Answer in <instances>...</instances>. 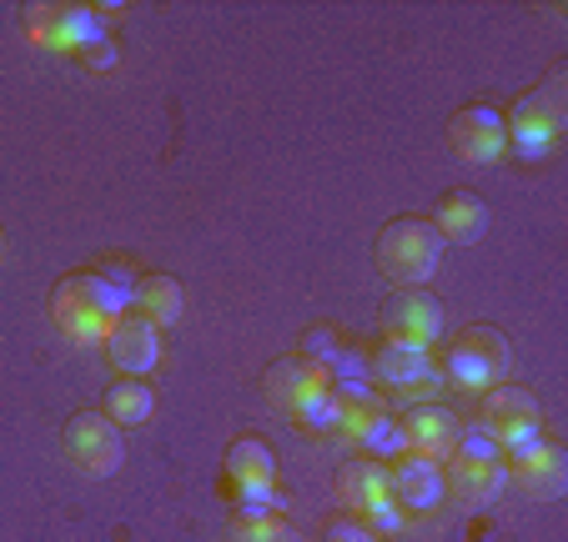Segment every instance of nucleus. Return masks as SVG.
<instances>
[{"label": "nucleus", "mask_w": 568, "mask_h": 542, "mask_svg": "<svg viewBox=\"0 0 568 542\" xmlns=\"http://www.w3.org/2000/svg\"><path fill=\"white\" fill-rule=\"evenodd\" d=\"M51 311H55V327L65 331L71 341H106L111 327L126 317V301L97 277V272H75L55 287L51 297Z\"/></svg>", "instance_id": "f257e3e1"}, {"label": "nucleus", "mask_w": 568, "mask_h": 542, "mask_svg": "<svg viewBox=\"0 0 568 542\" xmlns=\"http://www.w3.org/2000/svg\"><path fill=\"white\" fill-rule=\"evenodd\" d=\"M377 262H383V272L393 282H403V292H418L423 282L438 277V266H443L438 226H433V222H413V216L393 222L383 232V242H377Z\"/></svg>", "instance_id": "f03ea898"}, {"label": "nucleus", "mask_w": 568, "mask_h": 542, "mask_svg": "<svg viewBox=\"0 0 568 542\" xmlns=\"http://www.w3.org/2000/svg\"><path fill=\"white\" fill-rule=\"evenodd\" d=\"M508 126V151H518L524 161H544L554 151L558 131H564V85L548 81L528 96H518L514 116L504 121Z\"/></svg>", "instance_id": "7ed1b4c3"}, {"label": "nucleus", "mask_w": 568, "mask_h": 542, "mask_svg": "<svg viewBox=\"0 0 568 542\" xmlns=\"http://www.w3.org/2000/svg\"><path fill=\"white\" fill-rule=\"evenodd\" d=\"M508 372H514V347H508V337L494 327H468L453 341L448 367H443V377L468 387V392H483L488 382H504Z\"/></svg>", "instance_id": "20e7f679"}, {"label": "nucleus", "mask_w": 568, "mask_h": 542, "mask_svg": "<svg viewBox=\"0 0 568 542\" xmlns=\"http://www.w3.org/2000/svg\"><path fill=\"white\" fill-rule=\"evenodd\" d=\"M373 377L403 402H433L443 392V367L433 361L428 347H413V341H387L373 357Z\"/></svg>", "instance_id": "39448f33"}, {"label": "nucleus", "mask_w": 568, "mask_h": 542, "mask_svg": "<svg viewBox=\"0 0 568 542\" xmlns=\"http://www.w3.org/2000/svg\"><path fill=\"white\" fill-rule=\"evenodd\" d=\"M337 498L353 512H363V522L373 532H397L408 522V512L393 502V482H387V462H353L337 478Z\"/></svg>", "instance_id": "423d86ee"}, {"label": "nucleus", "mask_w": 568, "mask_h": 542, "mask_svg": "<svg viewBox=\"0 0 568 542\" xmlns=\"http://www.w3.org/2000/svg\"><path fill=\"white\" fill-rule=\"evenodd\" d=\"M478 427L494 437L504 458H514L518 447H528V442H538V437H544V432H538V402L524 392V387H494Z\"/></svg>", "instance_id": "0eeeda50"}, {"label": "nucleus", "mask_w": 568, "mask_h": 542, "mask_svg": "<svg viewBox=\"0 0 568 542\" xmlns=\"http://www.w3.org/2000/svg\"><path fill=\"white\" fill-rule=\"evenodd\" d=\"M65 447H71V458L91 472V478H111L121 468V427L111 417H97V412H75L71 427H65Z\"/></svg>", "instance_id": "6e6552de"}, {"label": "nucleus", "mask_w": 568, "mask_h": 542, "mask_svg": "<svg viewBox=\"0 0 568 542\" xmlns=\"http://www.w3.org/2000/svg\"><path fill=\"white\" fill-rule=\"evenodd\" d=\"M448 141L463 161H473V166H494V161L508 151V126L494 106H468V111L453 116Z\"/></svg>", "instance_id": "1a4fd4ad"}, {"label": "nucleus", "mask_w": 568, "mask_h": 542, "mask_svg": "<svg viewBox=\"0 0 568 542\" xmlns=\"http://www.w3.org/2000/svg\"><path fill=\"white\" fill-rule=\"evenodd\" d=\"M387 482H393V502L403 512H428L448 492L443 468L433 458H418V452H403L397 462H387Z\"/></svg>", "instance_id": "9d476101"}, {"label": "nucleus", "mask_w": 568, "mask_h": 542, "mask_svg": "<svg viewBox=\"0 0 568 542\" xmlns=\"http://www.w3.org/2000/svg\"><path fill=\"white\" fill-rule=\"evenodd\" d=\"M504 468H508V478L514 482H524L528 492H544V498H558L564 492V482H568V462H564V452H558L554 442H528V447H518L514 458H504Z\"/></svg>", "instance_id": "9b49d317"}, {"label": "nucleus", "mask_w": 568, "mask_h": 542, "mask_svg": "<svg viewBox=\"0 0 568 542\" xmlns=\"http://www.w3.org/2000/svg\"><path fill=\"white\" fill-rule=\"evenodd\" d=\"M106 351L126 377H146L161 361V331L146 317H121L106 337Z\"/></svg>", "instance_id": "f8f14e48"}, {"label": "nucleus", "mask_w": 568, "mask_h": 542, "mask_svg": "<svg viewBox=\"0 0 568 542\" xmlns=\"http://www.w3.org/2000/svg\"><path fill=\"white\" fill-rule=\"evenodd\" d=\"M387 331L393 341H413V347H433L443 331V311L428 292H403V297L387 307Z\"/></svg>", "instance_id": "ddd939ff"}, {"label": "nucleus", "mask_w": 568, "mask_h": 542, "mask_svg": "<svg viewBox=\"0 0 568 542\" xmlns=\"http://www.w3.org/2000/svg\"><path fill=\"white\" fill-rule=\"evenodd\" d=\"M458 417L443 412V407H418V412L403 417V437H408V452H418V458H453V442H458Z\"/></svg>", "instance_id": "4468645a"}, {"label": "nucleus", "mask_w": 568, "mask_h": 542, "mask_svg": "<svg viewBox=\"0 0 568 542\" xmlns=\"http://www.w3.org/2000/svg\"><path fill=\"white\" fill-rule=\"evenodd\" d=\"M453 468L443 472V482H453V492H458L468 508H488V502H498V492L508 488V468L504 458L494 462H478V458H448Z\"/></svg>", "instance_id": "2eb2a0df"}, {"label": "nucleus", "mask_w": 568, "mask_h": 542, "mask_svg": "<svg viewBox=\"0 0 568 542\" xmlns=\"http://www.w3.org/2000/svg\"><path fill=\"white\" fill-rule=\"evenodd\" d=\"M327 387V377L317 372V367H307V361H277L267 372V392H272V402L277 407H287V412H297L302 402H307L312 392H322Z\"/></svg>", "instance_id": "dca6fc26"}, {"label": "nucleus", "mask_w": 568, "mask_h": 542, "mask_svg": "<svg viewBox=\"0 0 568 542\" xmlns=\"http://www.w3.org/2000/svg\"><path fill=\"white\" fill-rule=\"evenodd\" d=\"M136 307H141V317L151 321V327H172V321H182V311H186V297H182V282L176 277H141L136 282Z\"/></svg>", "instance_id": "f3484780"}, {"label": "nucleus", "mask_w": 568, "mask_h": 542, "mask_svg": "<svg viewBox=\"0 0 568 542\" xmlns=\"http://www.w3.org/2000/svg\"><path fill=\"white\" fill-rule=\"evenodd\" d=\"M488 232V206L478 202V196H448V202L438 206V236H448V242H478V236Z\"/></svg>", "instance_id": "a211bd4d"}, {"label": "nucleus", "mask_w": 568, "mask_h": 542, "mask_svg": "<svg viewBox=\"0 0 568 542\" xmlns=\"http://www.w3.org/2000/svg\"><path fill=\"white\" fill-rule=\"evenodd\" d=\"M55 45H75V51H91V45L106 41V21L97 11H55L51 25H45Z\"/></svg>", "instance_id": "6ab92c4d"}, {"label": "nucleus", "mask_w": 568, "mask_h": 542, "mask_svg": "<svg viewBox=\"0 0 568 542\" xmlns=\"http://www.w3.org/2000/svg\"><path fill=\"white\" fill-rule=\"evenodd\" d=\"M226 472H232V482H277V458H272L267 442L242 437V442H232V452H226Z\"/></svg>", "instance_id": "aec40b11"}, {"label": "nucleus", "mask_w": 568, "mask_h": 542, "mask_svg": "<svg viewBox=\"0 0 568 542\" xmlns=\"http://www.w3.org/2000/svg\"><path fill=\"white\" fill-rule=\"evenodd\" d=\"M151 412H156V392H151L146 382H116L106 392V417L111 422H126V427H141L151 422Z\"/></svg>", "instance_id": "412c9836"}, {"label": "nucleus", "mask_w": 568, "mask_h": 542, "mask_svg": "<svg viewBox=\"0 0 568 542\" xmlns=\"http://www.w3.org/2000/svg\"><path fill=\"white\" fill-rule=\"evenodd\" d=\"M282 512V498L272 482H236V518L242 522H267Z\"/></svg>", "instance_id": "4be33fe9"}, {"label": "nucleus", "mask_w": 568, "mask_h": 542, "mask_svg": "<svg viewBox=\"0 0 568 542\" xmlns=\"http://www.w3.org/2000/svg\"><path fill=\"white\" fill-rule=\"evenodd\" d=\"M292 417H297V422L307 427V432H343V417H347V412L337 407V397L327 392V387H322V392H312Z\"/></svg>", "instance_id": "5701e85b"}, {"label": "nucleus", "mask_w": 568, "mask_h": 542, "mask_svg": "<svg viewBox=\"0 0 568 542\" xmlns=\"http://www.w3.org/2000/svg\"><path fill=\"white\" fill-rule=\"evenodd\" d=\"M327 392L337 397V407H343L347 417L353 412H383V397H377V387L367 382V377H337V382H327Z\"/></svg>", "instance_id": "b1692460"}, {"label": "nucleus", "mask_w": 568, "mask_h": 542, "mask_svg": "<svg viewBox=\"0 0 568 542\" xmlns=\"http://www.w3.org/2000/svg\"><path fill=\"white\" fill-rule=\"evenodd\" d=\"M337 351H343V341H337V331H307V337H302V361H307V367H317L322 377L333 372V361H337Z\"/></svg>", "instance_id": "393cba45"}, {"label": "nucleus", "mask_w": 568, "mask_h": 542, "mask_svg": "<svg viewBox=\"0 0 568 542\" xmlns=\"http://www.w3.org/2000/svg\"><path fill=\"white\" fill-rule=\"evenodd\" d=\"M97 277L106 282V287L116 292V297L126 301V307H136V272H131L126 262H101V266H97Z\"/></svg>", "instance_id": "a878e982"}, {"label": "nucleus", "mask_w": 568, "mask_h": 542, "mask_svg": "<svg viewBox=\"0 0 568 542\" xmlns=\"http://www.w3.org/2000/svg\"><path fill=\"white\" fill-rule=\"evenodd\" d=\"M236 542H302V538L282 518H267V522H242V528H236Z\"/></svg>", "instance_id": "bb28decb"}, {"label": "nucleus", "mask_w": 568, "mask_h": 542, "mask_svg": "<svg viewBox=\"0 0 568 542\" xmlns=\"http://www.w3.org/2000/svg\"><path fill=\"white\" fill-rule=\"evenodd\" d=\"M327 542H377V532L367 528V522H357V518H343V522L327 528Z\"/></svg>", "instance_id": "cd10ccee"}, {"label": "nucleus", "mask_w": 568, "mask_h": 542, "mask_svg": "<svg viewBox=\"0 0 568 542\" xmlns=\"http://www.w3.org/2000/svg\"><path fill=\"white\" fill-rule=\"evenodd\" d=\"M91 55H97V65H111V61H116V51H111V41L91 45Z\"/></svg>", "instance_id": "c85d7f7f"}, {"label": "nucleus", "mask_w": 568, "mask_h": 542, "mask_svg": "<svg viewBox=\"0 0 568 542\" xmlns=\"http://www.w3.org/2000/svg\"><path fill=\"white\" fill-rule=\"evenodd\" d=\"M0 246H6V242H0Z\"/></svg>", "instance_id": "c756f323"}]
</instances>
